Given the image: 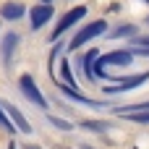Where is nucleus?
<instances>
[{
	"instance_id": "nucleus-1",
	"label": "nucleus",
	"mask_w": 149,
	"mask_h": 149,
	"mask_svg": "<svg viewBox=\"0 0 149 149\" xmlns=\"http://www.w3.org/2000/svg\"><path fill=\"white\" fill-rule=\"evenodd\" d=\"M131 60H134V52L131 50H118V52H110V55H105V58H94V63H92V71H94V79H100V76H107V65H131Z\"/></svg>"
},
{
	"instance_id": "nucleus-2",
	"label": "nucleus",
	"mask_w": 149,
	"mask_h": 149,
	"mask_svg": "<svg viewBox=\"0 0 149 149\" xmlns=\"http://www.w3.org/2000/svg\"><path fill=\"white\" fill-rule=\"evenodd\" d=\"M105 29H107V24L100 18V21H92L89 26H84L73 39H71V45H68V50H79L81 45H86L89 39H94V37H100V34H105Z\"/></svg>"
},
{
	"instance_id": "nucleus-3",
	"label": "nucleus",
	"mask_w": 149,
	"mask_h": 149,
	"mask_svg": "<svg viewBox=\"0 0 149 149\" xmlns=\"http://www.w3.org/2000/svg\"><path fill=\"white\" fill-rule=\"evenodd\" d=\"M84 16H86V8H84V5H79V8H71V10H68V13H65V16L58 21V26L52 29V39H58L60 34H65V31H68V29H71L76 21H81Z\"/></svg>"
},
{
	"instance_id": "nucleus-4",
	"label": "nucleus",
	"mask_w": 149,
	"mask_h": 149,
	"mask_svg": "<svg viewBox=\"0 0 149 149\" xmlns=\"http://www.w3.org/2000/svg\"><path fill=\"white\" fill-rule=\"evenodd\" d=\"M18 86H21V92H24V94H26V97H29V100H31V102H34L37 107L47 110V100L42 97V92L37 89V84H34V79H31L29 73H24V76L18 79Z\"/></svg>"
},
{
	"instance_id": "nucleus-5",
	"label": "nucleus",
	"mask_w": 149,
	"mask_h": 149,
	"mask_svg": "<svg viewBox=\"0 0 149 149\" xmlns=\"http://www.w3.org/2000/svg\"><path fill=\"white\" fill-rule=\"evenodd\" d=\"M144 81H149V71L139 73V76H128V79H123V81H120V84H115V86H107V89H105V94H120V92H131V89L141 86Z\"/></svg>"
},
{
	"instance_id": "nucleus-6",
	"label": "nucleus",
	"mask_w": 149,
	"mask_h": 149,
	"mask_svg": "<svg viewBox=\"0 0 149 149\" xmlns=\"http://www.w3.org/2000/svg\"><path fill=\"white\" fill-rule=\"evenodd\" d=\"M29 16H31V31H37L42 24H47V18L52 16V5L50 3H39L37 8H31L29 10Z\"/></svg>"
},
{
	"instance_id": "nucleus-7",
	"label": "nucleus",
	"mask_w": 149,
	"mask_h": 149,
	"mask_svg": "<svg viewBox=\"0 0 149 149\" xmlns=\"http://www.w3.org/2000/svg\"><path fill=\"white\" fill-rule=\"evenodd\" d=\"M3 110H5V113L10 115V120H13V123H16V126H18V128H21L24 134H31V126H29V120H26V118L21 115V110H18V107H16L13 102H3Z\"/></svg>"
},
{
	"instance_id": "nucleus-8",
	"label": "nucleus",
	"mask_w": 149,
	"mask_h": 149,
	"mask_svg": "<svg viewBox=\"0 0 149 149\" xmlns=\"http://www.w3.org/2000/svg\"><path fill=\"white\" fill-rule=\"evenodd\" d=\"M24 13H26V8L21 3H5L0 8V18H5V21H18Z\"/></svg>"
},
{
	"instance_id": "nucleus-9",
	"label": "nucleus",
	"mask_w": 149,
	"mask_h": 149,
	"mask_svg": "<svg viewBox=\"0 0 149 149\" xmlns=\"http://www.w3.org/2000/svg\"><path fill=\"white\" fill-rule=\"evenodd\" d=\"M100 52L97 50H89L86 55H84V73H86V79L89 81H94V71H92V63H94V58H97Z\"/></svg>"
},
{
	"instance_id": "nucleus-10",
	"label": "nucleus",
	"mask_w": 149,
	"mask_h": 149,
	"mask_svg": "<svg viewBox=\"0 0 149 149\" xmlns=\"http://www.w3.org/2000/svg\"><path fill=\"white\" fill-rule=\"evenodd\" d=\"M16 42H18V37H16V34H8V37L3 39V58H5V60H10V55H13V47H16Z\"/></svg>"
},
{
	"instance_id": "nucleus-11",
	"label": "nucleus",
	"mask_w": 149,
	"mask_h": 149,
	"mask_svg": "<svg viewBox=\"0 0 149 149\" xmlns=\"http://www.w3.org/2000/svg\"><path fill=\"white\" fill-rule=\"evenodd\" d=\"M60 71H63V81L71 86V89H76V81H73V73H71V65H68V58L60 63Z\"/></svg>"
},
{
	"instance_id": "nucleus-12",
	"label": "nucleus",
	"mask_w": 149,
	"mask_h": 149,
	"mask_svg": "<svg viewBox=\"0 0 149 149\" xmlns=\"http://www.w3.org/2000/svg\"><path fill=\"white\" fill-rule=\"evenodd\" d=\"M134 34H136V26H134V24H123V26L115 29L110 37H134Z\"/></svg>"
},
{
	"instance_id": "nucleus-13",
	"label": "nucleus",
	"mask_w": 149,
	"mask_h": 149,
	"mask_svg": "<svg viewBox=\"0 0 149 149\" xmlns=\"http://www.w3.org/2000/svg\"><path fill=\"white\" fill-rule=\"evenodd\" d=\"M123 118H131V120H139V123H149V113H139V110H131V113H120Z\"/></svg>"
},
{
	"instance_id": "nucleus-14",
	"label": "nucleus",
	"mask_w": 149,
	"mask_h": 149,
	"mask_svg": "<svg viewBox=\"0 0 149 149\" xmlns=\"http://www.w3.org/2000/svg\"><path fill=\"white\" fill-rule=\"evenodd\" d=\"M81 126H84V128H89V131H107V128H110V126H107V123H102V120H84Z\"/></svg>"
},
{
	"instance_id": "nucleus-15",
	"label": "nucleus",
	"mask_w": 149,
	"mask_h": 149,
	"mask_svg": "<svg viewBox=\"0 0 149 149\" xmlns=\"http://www.w3.org/2000/svg\"><path fill=\"white\" fill-rule=\"evenodd\" d=\"M131 110H149V102H136V105L120 107V110H118V115H120V113H131Z\"/></svg>"
},
{
	"instance_id": "nucleus-16",
	"label": "nucleus",
	"mask_w": 149,
	"mask_h": 149,
	"mask_svg": "<svg viewBox=\"0 0 149 149\" xmlns=\"http://www.w3.org/2000/svg\"><path fill=\"white\" fill-rule=\"evenodd\" d=\"M50 123L58 126V128H63V131H71V123H68V120H60V118H55V115H50Z\"/></svg>"
},
{
	"instance_id": "nucleus-17",
	"label": "nucleus",
	"mask_w": 149,
	"mask_h": 149,
	"mask_svg": "<svg viewBox=\"0 0 149 149\" xmlns=\"http://www.w3.org/2000/svg\"><path fill=\"white\" fill-rule=\"evenodd\" d=\"M0 126H5V131H8V134H13V126H10V120L3 115V107H0Z\"/></svg>"
},
{
	"instance_id": "nucleus-18",
	"label": "nucleus",
	"mask_w": 149,
	"mask_h": 149,
	"mask_svg": "<svg viewBox=\"0 0 149 149\" xmlns=\"http://www.w3.org/2000/svg\"><path fill=\"white\" fill-rule=\"evenodd\" d=\"M136 42H139V45H144V47H149V34H147V37H139Z\"/></svg>"
},
{
	"instance_id": "nucleus-19",
	"label": "nucleus",
	"mask_w": 149,
	"mask_h": 149,
	"mask_svg": "<svg viewBox=\"0 0 149 149\" xmlns=\"http://www.w3.org/2000/svg\"><path fill=\"white\" fill-rule=\"evenodd\" d=\"M39 3H50V0H39Z\"/></svg>"
},
{
	"instance_id": "nucleus-20",
	"label": "nucleus",
	"mask_w": 149,
	"mask_h": 149,
	"mask_svg": "<svg viewBox=\"0 0 149 149\" xmlns=\"http://www.w3.org/2000/svg\"><path fill=\"white\" fill-rule=\"evenodd\" d=\"M10 149H16V144H10Z\"/></svg>"
},
{
	"instance_id": "nucleus-21",
	"label": "nucleus",
	"mask_w": 149,
	"mask_h": 149,
	"mask_svg": "<svg viewBox=\"0 0 149 149\" xmlns=\"http://www.w3.org/2000/svg\"><path fill=\"white\" fill-rule=\"evenodd\" d=\"M29 149H39V147H29Z\"/></svg>"
},
{
	"instance_id": "nucleus-22",
	"label": "nucleus",
	"mask_w": 149,
	"mask_h": 149,
	"mask_svg": "<svg viewBox=\"0 0 149 149\" xmlns=\"http://www.w3.org/2000/svg\"><path fill=\"white\" fill-rule=\"evenodd\" d=\"M147 21H149V16H147Z\"/></svg>"
},
{
	"instance_id": "nucleus-23",
	"label": "nucleus",
	"mask_w": 149,
	"mask_h": 149,
	"mask_svg": "<svg viewBox=\"0 0 149 149\" xmlns=\"http://www.w3.org/2000/svg\"><path fill=\"white\" fill-rule=\"evenodd\" d=\"M147 3H149V0H147Z\"/></svg>"
}]
</instances>
